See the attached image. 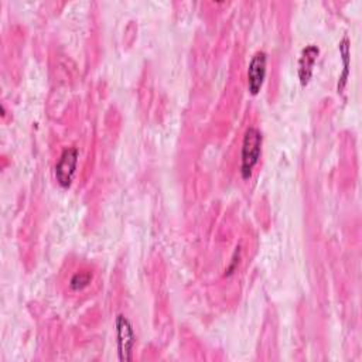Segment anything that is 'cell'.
Returning <instances> with one entry per match:
<instances>
[{"label": "cell", "mask_w": 362, "mask_h": 362, "mask_svg": "<svg viewBox=\"0 0 362 362\" xmlns=\"http://www.w3.org/2000/svg\"><path fill=\"white\" fill-rule=\"evenodd\" d=\"M260 148H262L260 132L255 127H249L245 132L242 153H240V173L245 180L252 175V170L257 164L260 157Z\"/></svg>", "instance_id": "6da1fadb"}, {"label": "cell", "mask_w": 362, "mask_h": 362, "mask_svg": "<svg viewBox=\"0 0 362 362\" xmlns=\"http://www.w3.org/2000/svg\"><path fill=\"white\" fill-rule=\"evenodd\" d=\"M78 164V150L75 147H68L62 151L57 165H55V178L58 184L64 188L69 187L75 175Z\"/></svg>", "instance_id": "7a4b0ae2"}, {"label": "cell", "mask_w": 362, "mask_h": 362, "mask_svg": "<svg viewBox=\"0 0 362 362\" xmlns=\"http://www.w3.org/2000/svg\"><path fill=\"white\" fill-rule=\"evenodd\" d=\"M116 335L120 361H130L134 345V332L132 324L123 315H119L116 318Z\"/></svg>", "instance_id": "3957f363"}, {"label": "cell", "mask_w": 362, "mask_h": 362, "mask_svg": "<svg viewBox=\"0 0 362 362\" xmlns=\"http://www.w3.org/2000/svg\"><path fill=\"white\" fill-rule=\"evenodd\" d=\"M266 62H267V57L263 51L256 52L250 62H249V68H247V88L249 92L252 95L259 93L264 76H266Z\"/></svg>", "instance_id": "277c9868"}, {"label": "cell", "mask_w": 362, "mask_h": 362, "mask_svg": "<svg viewBox=\"0 0 362 362\" xmlns=\"http://www.w3.org/2000/svg\"><path fill=\"white\" fill-rule=\"evenodd\" d=\"M318 55V48L314 45H308L303 49L300 61H298V75L303 85H305L313 74V66Z\"/></svg>", "instance_id": "5b68a950"}, {"label": "cell", "mask_w": 362, "mask_h": 362, "mask_svg": "<svg viewBox=\"0 0 362 362\" xmlns=\"http://www.w3.org/2000/svg\"><path fill=\"white\" fill-rule=\"evenodd\" d=\"M90 279H92L90 273H88V272H78L69 280V287L72 290H75V291H79V290L85 288L90 283Z\"/></svg>", "instance_id": "8992f818"}]
</instances>
